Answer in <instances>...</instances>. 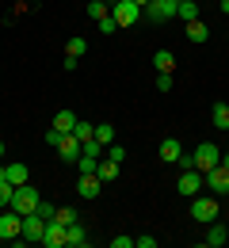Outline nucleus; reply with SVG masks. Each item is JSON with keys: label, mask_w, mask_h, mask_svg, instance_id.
<instances>
[{"label": "nucleus", "mask_w": 229, "mask_h": 248, "mask_svg": "<svg viewBox=\"0 0 229 248\" xmlns=\"http://www.w3.org/2000/svg\"><path fill=\"white\" fill-rule=\"evenodd\" d=\"M38 202H42V199H38V191H34L31 184L15 187V195H12V210H15L19 217H23V214H34V210H38Z\"/></svg>", "instance_id": "1"}, {"label": "nucleus", "mask_w": 229, "mask_h": 248, "mask_svg": "<svg viewBox=\"0 0 229 248\" xmlns=\"http://www.w3.org/2000/svg\"><path fill=\"white\" fill-rule=\"evenodd\" d=\"M218 160H222V149H218L214 141H202L195 149V156H191V168H198V172L206 176L210 168H218Z\"/></svg>", "instance_id": "2"}, {"label": "nucleus", "mask_w": 229, "mask_h": 248, "mask_svg": "<svg viewBox=\"0 0 229 248\" xmlns=\"http://www.w3.org/2000/svg\"><path fill=\"white\" fill-rule=\"evenodd\" d=\"M111 16H115V23H119V27H134V23H137V16H141V8H137L134 0H115V12H111Z\"/></svg>", "instance_id": "3"}, {"label": "nucleus", "mask_w": 229, "mask_h": 248, "mask_svg": "<svg viewBox=\"0 0 229 248\" xmlns=\"http://www.w3.org/2000/svg\"><path fill=\"white\" fill-rule=\"evenodd\" d=\"M191 217L202 221V225L218 221V199H195V202H191Z\"/></svg>", "instance_id": "4"}, {"label": "nucleus", "mask_w": 229, "mask_h": 248, "mask_svg": "<svg viewBox=\"0 0 229 248\" xmlns=\"http://www.w3.org/2000/svg\"><path fill=\"white\" fill-rule=\"evenodd\" d=\"M42 233H46V217L42 214H23V241L42 245Z\"/></svg>", "instance_id": "5"}, {"label": "nucleus", "mask_w": 229, "mask_h": 248, "mask_svg": "<svg viewBox=\"0 0 229 248\" xmlns=\"http://www.w3.org/2000/svg\"><path fill=\"white\" fill-rule=\"evenodd\" d=\"M23 237V217L15 214H0V241H19Z\"/></svg>", "instance_id": "6"}, {"label": "nucleus", "mask_w": 229, "mask_h": 248, "mask_svg": "<svg viewBox=\"0 0 229 248\" xmlns=\"http://www.w3.org/2000/svg\"><path fill=\"white\" fill-rule=\"evenodd\" d=\"M198 187H202V172H198V168H183V176H180L176 191H180V195H187V199H195Z\"/></svg>", "instance_id": "7"}, {"label": "nucleus", "mask_w": 229, "mask_h": 248, "mask_svg": "<svg viewBox=\"0 0 229 248\" xmlns=\"http://www.w3.org/2000/svg\"><path fill=\"white\" fill-rule=\"evenodd\" d=\"M42 245H46V248H65V225H61L58 217H50V221H46V233H42Z\"/></svg>", "instance_id": "8"}, {"label": "nucleus", "mask_w": 229, "mask_h": 248, "mask_svg": "<svg viewBox=\"0 0 229 248\" xmlns=\"http://www.w3.org/2000/svg\"><path fill=\"white\" fill-rule=\"evenodd\" d=\"M202 184L210 187V191H214V195H226V191H229V168H222V164H218V168H210V172H206V180H202Z\"/></svg>", "instance_id": "9"}, {"label": "nucleus", "mask_w": 229, "mask_h": 248, "mask_svg": "<svg viewBox=\"0 0 229 248\" xmlns=\"http://www.w3.org/2000/svg\"><path fill=\"white\" fill-rule=\"evenodd\" d=\"M176 8H180V0H153L145 12H149V19L164 23V19H172V16H176Z\"/></svg>", "instance_id": "10"}, {"label": "nucleus", "mask_w": 229, "mask_h": 248, "mask_svg": "<svg viewBox=\"0 0 229 248\" xmlns=\"http://www.w3.org/2000/svg\"><path fill=\"white\" fill-rule=\"evenodd\" d=\"M54 149H58V156H61V160H76V156H80V141H76L73 134H61Z\"/></svg>", "instance_id": "11"}, {"label": "nucleus", "mask_w": 229, "mask_h": 248, "mask_svg": "<svg viewBox=\"0 0 229 248\" xmlns=\"http://www.w3.org/2000/svg\"><path fill=\"white\" fill-rule=\"evenodd\" d=\"M183 156V145H180V138H164L161 141V160L164 164H176Z\"/></svg>", "instance_id": "12"}, {"label": "nucleus", "mask_w": 229, "mask_h": 248, "mask_svg": "<svg viewBox=\"0 0 229 248\" xmlns=\"http://www.w3.org/2000/svg\"><path fill=\"white\" fill-rule=\"evenodd\" d=\"M76 191H80L84 199H96L99 191H103V180H99L96 172H92V176H80V184H76Z\"/></svg>", "instance_id": "13"}, {"label": "nucleus", "mask_w": 229, "mask_h": 248, "mask_svg": "<svg viewBox=\"0 0 229 248\" xmlns=\"http://www.w3.org/2000/svg\"><path fill=\"white\" fill-rule=\"evenodd\" d=\"M84 248V225L80 221H73V225H65V248Z\"/></svg>", "instance_id": "14"}, {"label": "nucleus", "mask_w": 229, "mask_h": 248, "mask_svg": "<svg viewBox=\"0 0 229 248\" xmlns=\"http://www.w3.org/2000/svg\"><path fill=\"white\" fill-rule=\"evenodd\" d=\"M4 172H8V184H12V187L27 184V164H4Z\"/></svg>", "instance_id": "15"}, {"label": "nucleus", "mask_w": 229, "mask_h": 248, "mask_svg": "<svg viewBox=\"0 0 229 248\" xmlns=\"http://www.w3.org/2000/svg\"><path fill=\"white\" fill-rule=\"evenodd\" d=\"M153 65H157V73H172V69H176V54H172V50H157V54H153Z\"/></svg>", "instance_id": "16"}, {"label": "nucleus", "mask_w": 229, "mask_h": 248, "mask_svg": "<svg viewBox=\"0 0 229 248\" xmlns=\"http://www.w3.org/2000/svg\"><path fill=\"white\" fill-rule=\"evenodd\" d=\"M73 126H76V115H73V111H58V115H54V130H58V134H73Z\"/></svg>", "instance_id": "17"}, {"label": "nucleus", "mask_w": 229, "mask_h": 248, "mask_svg": "<svg viewBox=\"0 0 229 248\" xmlns=\"http://www.w3.org/2000/svg\"><path fill=\"white\" fill-rule=\"evenodd\" d=\"M84 54H88V42H84L80 34H76V38H69V42H65V58H76V62H80Z\"/></svg>", "instance_id": "18"}, {"label": "nucleus", "mask_w": 229, "mask_h": 248, "mask_svg": "<svg viewBox=\"0 0 229 248\" xmlns=\"http://www.w3.org/2000/svg\"><path fill=\"white\" fill-rule=\"evenodd\" d=\"M226 237H229L226 225H214V221H210V229H206V245H210V248H222V245H226Z\"/></svg>", "instance_id": "19"}, {"label": "nucleus", "mask_w": 229, "mask_h": 248, "mask_svg": "<svg viewBox=\"0 0 229 248\" xmlns=\"http://www.w3.org/2000/svg\"><path fill=\"white\" fill-rule=\"evenodd\" d=\"M96 176L103 180V184H111V180H119V164H115V160L107 156V160H103V164L96 168Z\"/></svg>", "instance_id": "20"}, {"label": "nucleus", "mask_w": 229, "mask_h": 248, "mask_svg": "<svg viewBox=\"0 0 229 248\" xmlns=\"http://www.w3.org/2000/svg\"><path fill=\"white\" fill-rule=\"evenodd\" d=\"M210 119H214V126H218V130H229V103H214Z\"/></svg>", "instance_id": "21"}, {"label": "nucleus", "mask_w": 229, "mask_h": 248, "mask_svg": "<svg viewBox=\"0 0 229 248\" xmlns=\"http://www.w3.org/2000/svg\"><path fill=\"white\" fill-rule=\"evenodd\" d=\"M187 38H191V42H206V38H210L206 23H202V19H191V23H187Z\"/></svg>", "instance_id": "22"}, {"label": "nucleus", "mask_w": 229, "mask_h": 248, "mask_svg": "<svg viewBox=\"0 0 229 248\" xmlns=\"http://www.w3.org/2000/svg\"><path fill=\"white\" fill-rule=\"evenodd\" d=\"M73 138L84 145V141H92V138H96V126H92V123H80V119H76V126H73Z\"/></svg>", "instance_id": "23"}, {"label": "nucleus", "mask_w": 229, "mask_h": 248, "mask_svg": "<svg viewBox=\"0 0 229 248\" xmlns=\"http://www.w3.org/2000/svg\"><path fill=\"white\" fill-rule=\"evenodd\" d=\"M176 16H180L183 23H191V19H198V4H195V0H180V8H176Z\"/></svg>", "instance_id": "24"}, {"label": "nucleus", "mask_w": 229, "mask_h": 248, "mask_svg": "<svg viewBox=\"0 0 229 248\" xmlns=\"http://www.w3.org/2000/svg\"><path fill=\"white\" fill-rule=\"evenodd\" d=\"M76 164H80V176H92V172L99 168V156H84V153H80V156H76Z\"/></svg>", "instance_id": "25"}, {"label": "nucleus", "mask_w": 229, "mask_h": 248, "mask_svg": "<svg viewBox=\"0 0 229 248\" xmlns=\"http://www.w3.org/2000/svg\"><path fill=\"white\" fill-rule=\"evenodd\" d=\"M96 141H99V145H103V149H107V145L115 141V130H111V126H107V123H99V126H96Z\"/></svg>", "instance_id": "26"}, {"label": "nucleus", "mask_w": 229, "mask_h": 248, "mask_svg": "<svg viewBox=\"0 0 229 248\" xmlns=\"http://www.w3.org/2000/svg\"><path fill=\"white\" fill-rule=\"evenodd\" d=\"M88 16H92V19H103V16H111V12H107V4H103V0H88Z\"/></svg>", "instance_id": "27"}, {"label": "nucleus", "mask_w": 229, "mask_h": 248, "mask_svg": "<svg viewBox=\"0 0 229 248\" xmlns=\"http://www.w3.org/2000/svg\"><path fill=\"white\" fill-rule=\"evenodd\" d=\"M103 153L111 156V160H115V164H122V160H126V149H122V145H115V141H111V145H107V149H103Z\"/></svg>", "instance_id": "28"}, {"label": "nucleus", "mask_w": 229, "mask_h": 248, "mask_svg": "<svg viewBox=\"0 0 229 248\" xmlns=\"http://www.w3.org/2000/svg\"><path fill=\"white\" fill-rule=\"evenodd\" d=\"M58 221H61V225H73V221H76V210H73V206H61V210H58Z\"/></svg>", "instance_id": "29"}, {"label": "nucleus", "mask_w": 229, "mask_h": 248, "mask_svg": "<svg viewBox=\"0 0 229 248\" xmlns=\"http://www.w3.org/2000/svg\"><path fill=\"white\" fill-rule=\"evenodd\" d=\"M12 195H15V187L4 180V184H0V206H12Z\"/></svg>", "instance_id": "30"}, {"label": "nucleus", "mask_w": 229, "mask_h": 248, "mask_svg": "<svg viewBox=\"0 0 229 248\" xmlns=\"http://www.w3.org/2000/svg\"><path fill=\"white\" fill-rule=\"evenodd\" d=\"M80 153H84V156H99V153H103V145L92 138V141H84V145H80Z\"/></svg>", "instance_id": "31"}, {"label": "nucleus", "mask_w": 229, "mask_h": 248, "mask_svg": "<svg viewBox=\"0 0 229 248\" xmlns=\"http://www.w3.org/2000/svg\"><path fill=\"white\" fill-rule=\"evenodd\" d=\"M99 31H103V34H115V31H119L115 16H103V19H99Z\"/></svg>", "instance_id": "32"}, {"label": "nucleus", "mask_w": 229, "mask_h": 248, "mask_svg": "<svg viewBox=\"0 0 229 248\" xmlns=\"http://www.w3.org/2000/svg\"><path fill=\"white\" fill-rule=\"evenodd\" d=\"M157 88H161V92L172 88V73H157Z\"/></svg>", "instance_id": "33"}, {"label": "nucleus", "mask_w": 229, "mask_h": 248, "mask_svg": "<svg viewBox=\"0 0 229 248\" xmlns=\"http://www.w3.org/2000/svg\"><path fill=\"white\" fill-rule=\"evenodd\" d=\"M134 248H157V241H153V237H149V233H141V237H137V241H134Z\"/></svg>", "instance_id": "34"}, {"label": "nucleus", "mask_w": 229, "mask_h": 248, "mask_svg": "<svg viewBox=\"0 0 229 248\" xmlns=\"http://www.w3.org/2000/svg\"><path fill=\"white\" fill-rule=\"evenodd\" d=\"M34 214H42V217H46V221H50V217L58 214V210H54V206H50V202H38V210H34Z\"/></svg>", "instance_id": "35"}, {"label": "nucleus", "mask_w": 229, "mask_h": 248, "mask_svg": "<svg viewBox=\"0 0 229 248\" xmlns=\"http://www.w3.org/2000/svg\"><path fill=\"white\" fill-rule=\"evenodd\" d=\"M115 248H134V237H126V233H119V237H115Z\"/></svg>", "instance_id": "36"}, {"label": "nucleus", "mask_w": 229, "mask_h": 248, "mask_svg": "<svg viewBox=\"0 0 229 248\" xmlns=\"http://www.w3.org/2000/svg\"><path fill=\"white\" fill-rule=\"evenodd\" d=\"M218 164H222V168H229V153H222V160H218Z\"/></svg>", "instance_id": "37"}, {"label": "nucleus", "mask_w": 229, "mask_h": 248, "mask_svg": "<svg viewBox=\"0 0 229 248\" xmlns=\"http://www.w3.org/2000/svg\"><path fill=\"white\" fill-rule=\"evenodd\" d=\"M134 4H137V8H149V4H153V0H134Z\"/></svg>", "instance_id": "38"}, {"label": "nucleus", "mask_w": 229, "mask_h": 248, "mask_svg": "<svg viewBox=\"0 0 229 248\" xmlns=\"http://www.w3.org/2000/svg\"><path fill=\"white\" fill-rule=\"evenodd\" d=\"M222 12H226V16H229V0H222Z\"/></svg>", "instance_id": "39"}, {"label": "nucleus", "mask_w": 229, "mask_h": 248, "mask_svg": "<svg viewBox=\"0 0 229 248\" xmlns=\"http://www.w3.org/2000/svg\"><path fill=\"white\" fill-rule=\"evenodd\" d=\"M4 180H8V172H4V168H0V184H4Z\"/></svg>", "instance_id": "40"}, {"label": "nucleus", "mask_w": 229, "mask_h": 248, "mask_svg": "<svg viewBox=\"0 0 229 248\" xmlns=\"http://www.w3.org/2000/svg\"><path fill=\"white\" fill-rule=\"evenodd\" d=\"M0 156H4V141H0Z\"/></svg>", "instance_id": "41"}]
</instances>
